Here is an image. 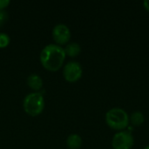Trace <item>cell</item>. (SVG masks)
I'll use <instances>...</instances> for the list:
<instances>
[{
	"instance_id": "5b68a950",
	"label": "cell",
	"mask_w": 149,
	"mask_h": 149,
	"mask_svg": "<svg viewBox=\"0 0 149 149\" xmlns=\"http://www.w3.org/2000/svg\"><path fill=\"white\" fill-rule=\"evenodd\" d=\"M82 74V65L78 61H69L64 65L63 76L67 82L74 83L79 81L81 79Z\"/></svg>"
},
{
	"instance_id": "9c48e42d",
	"label": "cell",
	"mask_w": 149,
	"mask_h": 149,
	"mask_svg": "<svg viewBox=\"0 0 149 149\" xmlns=\"http://www.w3.org/2000/svg\"><path fill=\"white\" fill-rule=\"evenodd\" d=\"M82 138L77 134H70L66 139V146L69 149H79L82 147Z\"/></svg>"
},
{
	"instance_id": "4fadbf2b",
	"label": "cell",
	"mask_w": 149,
	"mask_h": 149,
	"mask_svg": "<svg viewBox=\"0 0 149 149\" xmlns=\"http://www.w3.org/2000/svg\"><path fill=\"white\" fill-rule=\"evenodd\" d=\"M10 3V0H0V10H4V9L8 7Z\"/></svg>"
},
{
	"instance_id": "6da1fadb",
	"label": "cell",
	"mask_w": 149,
	"mask_h": 149,
	"mask_svg": "<svg viewBox=\"0 0 149 149\" xmlns=\"http://www.w3.org/2000/svg\"><path fill=\"white\" fill-rule=\"evenodd\" d=\"M65 57L66 55L62 46L56 44H49L42 49L39 60L45 70L57 72L63 66Z\"/></svg>"
},
{
	"instance_id": "277c9868",
	"label": "cell",
	"mask_w": 149,
	"mask_h": 149,
	"mask_svg": "<svg viewBox=\"0 0 149 149\" xmlns=\"http://www.w3.org/2000/svg\"><path fill=\"white\" fill-rule=\"evenodd\" d=\"M134 145V138L130 131L117 132L112 139L113 149H132Z\"/></svg>"
},
{
	"instance_id": "ba28073f",
	"label": "cell",
	"mask_w": 149,
	"mask_h": 149,
	"mask_svg": "<svg viewBox=\"0 0 149 149\" xmlns=\"http://www.w3.org/2000/svg\"><path fill=\"white\" fill-rule=\"evenodd\" d=\"M64 50L66 56L70 58H75L81 52V46L77 42H71L65 45Z\"/></svg>"
},
{
	"instance_id": "8fae6325",
	"label": "cell",
	"mask_w": 149,
	"mask_h": 149,
	"mask_svg": "<svg viewBox=\"0 0 149 149\" xmlns=\"http://www.w3.org/2000/svg\"><path fill=\"white\" fill-rule=\"evenodd\" d=\"M10 42V38L7 33L0 32V49L5 48L9 45Z\"/></svg>"
},
{
	"instance_id": "8992f818",
	"label": "cell",
	"mask_w": 149,
	"mask_h": 149,
	"mask_svg": "<svg viewBox=\"0 0 149 149\" xmlns=\"http://www.w3.org/2000/svg\"><path fill=\"white\" fill-rule=\"evenodd\" d=\"M52 38L56 45H67L71 39V31L70 28L65 24H58L52 29Z\"/></svg>"
},
{
	"instance_id": "30bf717a",
	"label": "cell",
	"mask_w": 149,
	"mask_h": 149,
	"mask_svg": "<svg viewBox=\"0 0 149 149\" xmlns=\"http://www.w3.org/2000/svg\"><path fill=\"white\" fill-rule=\"evenodd\" d=\"M129 122L134 127H141L145 122V116L141 111H135L130 115Z\"/></svg>"
},
{
	"instance_id": "3957f363",
	"label": "cell",
	"mask_w": 149,
	"mask_h": 149,
	"mask_svg": "<svg viewBox=\"0 0 149 149\" xmlns=\"http://www.w3.org/2000/svg\"><path fill=\"white\" fill-rule=\"evenodd\" d=\"M45 105L44 96L39 92H33L27 94L23 101V107L25 113L32 117L41 114L45 109Z\"/></svg>"
},
{
	"instance_id": "9a60e30c",
	"label": "cell",
	"mask_w": 149,
	"mask_h": 149,
	"mask_svg": "<svg viewBox=\"0 0 149 149\" xmlns=\"http://www.w3.org/2000/svg\"><path fill=\"white\" fill-rule=\"evenodd\" d=\"M143 149H149V145L148 146H147V147H145Z\"/></svg>"
},
{
	"instance_id": "7a4b0ae2",
	"label": "cell",
	"mask_w": 149,
	"mask_h": 149,
	"mask_svg": "<svg viewBox=\"0 0 149 149\" xmlns=\"http://www.w3.org/2000/svg\"><path fill=\"white\" fill-rule=\"evenodd\" d=\"M106 124L111 129L120 132L129 126V115L122 108L113 107L108 110L105 115Z\"/></svg>"
},
{
	"instance_id": "7c38bea8",
	"label": "cell",
	"mask_w": 149,
	"mask_h": 149,
	"mask_svg": "<svg viewBox=\"0 0 149 149\" xmlns=\"http://www.w3.org/2000/svg\"><path fill=\"white\" fill-rule=\"evenodd\" d=\"M8 20V13L7 11L4 10H0V28L3 26V24L7 22Z\"/></svg>"
},
{
	"instance_id": "5bb4252c",
	"label": "cell",
	"mask_w": 149,
	"mask_h": 149,
	"mask_svg": "<svg viewBox=\"0 0 149 149\" xmlns=\"http://www.w3.org/2000/svg\"><path fill=\"white\" fill-rule=\"evenodd\" d=\"M143 7L144 9L149 12V0H145L143 1Z\"/></svg>"
},
{
	"instance_id": "52a82bcc",
	"label": "cell",
	"mask_w": 149,
	"mask_h": 149,
	"mask_svg": "<svg viewBox=\"0 0 149 149\" xmlns=\"http://www.w3.org/2000/svg\"><path fill=\"white\" fill-rule=\"evenodd\" d=\"M26 83H27V86L35 92H38L43 87V79L38 74H36V73L30 74L27 77Z\"/></svg>"
}]
</instances>
